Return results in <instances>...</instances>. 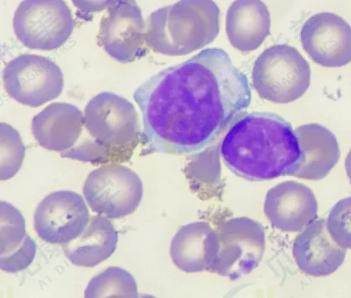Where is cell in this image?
<instances>
[{
    "instance_id": "obj_1",
    "label": "cell",
    "mask_w": 351,
    "mask_h": 298,
    "mask_svg": "<svg viewBox=\"0 0 351 298\" xmlns=\"http://www.w3.org/2000/svg\"><path fill=\"white\" fill-rule=\"evenodd\" d=\"M134 99L145 152L182 155L211 144L250 106L252 92L228 53L213 47L151 76Z\"/></svg>"
},
{
    "instance_id": "obj_2",
    "label": "cell",
    "mask_w": 351,
    "mask_h": 298,
    "mask_svg": "<svg viewBox=\"0 0 351 298\" xmlns=\"http://www.w3.org/2000/svg\"><path fill=\"white\" fill-rule=\"evenodd\" d=\"M219 152L233 173L250 181L293 176L301 158L290 123L268 112H254L238 119L223 137Z\"/></svg>"
},
{
    "instance_id": "obj_3",
    "label": "cell",
    "mask_w": 351,
    "mask_h": 298,
    "mask_svg": "<svg viewBox=\"0 0 351 298\" xmlns=\"http://www.w3.org/2000/svg\"><path fill=\"white\" fill-rule=\"evenodd\" d=\"M141 133L134 105L117 94L102 92L85 107L79 141L60 156L94 164L125 162L141 140Z\"/></svg>"
},
{
    "instance_id": "obj_4",
    "label": "cell",
    "mask_w": 351,
    "mask_h": 298,
    "mask_svg": "<svg viewBox=\"0 0 351 298\" xmlns=\"http://www.w3.org/2000/svg\"><path fill=\"white\" fill-rule=\"evenodd\" d=\"M219 20V8L213 0H179L150 14L146 43L155 53L186 55L215 40Z\"/></svg>"
},
{
    "instance_id": "obj_5",
    "label": "cell",
    "mask_w": 351,
    "mask_h": 298,
    "mask_svg": "<svg viewBox=\"0 0 351 298\" xmlns=\"http://www.w3.org/2000/svg\"><path fill=\"white\" fill-rule=\"evenodd\" d=\"M308 62L293 47L277 44L265 49L254 62L252 84L263 99L288 103L300 98L311 83Z\"/></svg>"
},
{
    "instance_id": "obj_6",
    "label": "cell",
    "mask_w": 351,
    "mask_h": 298,
    "mask_svg": "<svg viewBox=\"0 0 351 298\" xmlns=\"http://www.w3.org/2000/svg\"><path fill=\"white\" fill-rule=\"evenodd\" d=\"M265 247L262 225L248 217L231 219L216 231L215 258L210 272L237 280L260 264Z\"/></svg>"
},
{
    "instance_id": "obj_7",
    "label": "cell",
    "mask_w": 351,
    "mask_h": 298,
    "mask_svg": "<svg viewBox=\"0 0 351 298\" xmlns=\"http://www.w3.org/2000/svg\"><path fill=\"white\" fill-rule=\"evenodd\" d=\"M74 21L64 0H23L13 17L18 40L32 49L51 51L71 36Z\"/></svg>"
},
{
    "instance_id": "obj_8",
    "label": "cell",
    "mask_w": 351,
    "mask_h": 298,
    "mask_svg": "<svg viewBox=\"0 0 351 298\" xmlns=\"http://www.w3.org/2000/svg\"><path fill=\"white\" fill-rule=\"evenodd\" d=\"M83 193L92 210L110 219L132 214L143 197L139 176L120 164H102L86 177Z\"/></svg>"
},
{
    "instance_id": "obj_9",
    "label": "cell",
    "mask_w": 351,
    "mask_h": 298,
    "mask_svg": "<svg viewBox=\"0 0 351 298\" xmlns=\"http://www.w3.org/2000/svg\"><path fill=\"white\" fill-rule=\"evenodd\" d=\"M2 77L10 97L34 108L58 97L64 88L60 67L49 58L36 54L15 57L4 67Z\"/></svg>"
},
{
    "instance_id": "obj_10",
    "label": "cell",
    "mask_w": 351,
    "mask_h": 298,
    "mask_svg": "<svg viewBox=\"0 0 351 298\" xmlns=\"http://www.w3.org/2000/svg\"><path fill=\"white\" fill-rule=\"evenodd\" d=\"M98 43L121 63L134 62L145 54L146 28L135 0H119L108 8L100 23Z\"/></svg>"
},
{
    "instance_id": "obj_11",
    "label": "cell",
    "mask_w": 351,
    "mask_h": 298,
    "mask_svg": "<svg viewBox=\"0 0 351 298\" xmlns=\"http://www.w3.org/2000/svg\"><path fill=\"white\" fill-rule=\"evenodd\" d=\"M38 236L51 244L64 245L77 237L89 221L88 208L80 195L58 190L45 197L34 217Z\"/></svg>"
},
{
    "instance_id": "obj_12",
    "label": "cell",
    "mask_w": 351,
    "mask_h": 298,
    "mask_svg": "<svg viewBox=\"0 0 351 298\" xmlns=\"http://www.w3.org/2000/svg\"><path fill=\"white\" fill-rule=\"evenodd\" d=\"M300 40L311 59L322 66L338 68L351 62V26L335 13L310 16L302 27Z\"/></svg>"
},
{
    "instance_id": "obj_13",
    "label": "cell",
    "mask_w": 351,
    "mask_h": 298,
    "mask_svg": "<svg viewBox=\"0 0 351 298\" xmlns=\"http://www.w3.org/2000/svg\"><path fill=\"white\" fill-rule=\"evenodd\" d=\"M318 204L313 191L295 181H285L270 188L264 212L271 225L283 232H298L317 217Z\"/></svg>"
},
{
    "instance_id": "obj_14",
    "label": "cell",
    "mask_w": 351,
    "mask_h": 298,
    "mask_svg": "<svg viewBox=\"0 0 351 298\" xmlns=\"http://www.w3.org/2000/svg\"><path fill=\"white\" fill-rule=\"evenodd\" d=\"M346 249L332 238L324 219L315 220L295 239L293 256L298 267L306 274L326 276L342 264Z\"/></svg>"
},
{
    "instance_id": "obj_15",
    "label": "cell",
    "mask_w": 351,
    "mask_h": 298,
    "mask_svg": "<svg viewBox=\"0 0 351 298\" xmlns=\"http://www.w3.org/2000/svg\"><path fill=\"white\" fill-rule=\"evenodd\" d=\"M84 129V114L75 105L54 102L34 116L32 134L43 148L64 152L79 141Z\"/></svg>"
},
{
    "instance_id": "obj_16",
    "label": "cell",
    "mask_w": 351,
    "mask_h": 298,
    "mask_svg": "<svg viewBox=\"0 0 351 298\" xmlns=\"http://www.w3.org/2000/svg\"><path fill=\"white\" fill-rule=\"evenodd\" d=\"M301 150L298 168L293 176L309 180L325 177L340 157L335 136L318 123H308L294 130Z\"/></svg>"
},
{
    "instance_id": "obj_17",
    "label": "cell",
    "mask_w": 351,
    "mask_h": 298,
    "mask_svg": "<svg viewBox=\"0 0 351 298\" xmlns=\"http://www.w3.org/2000/svg\"><path fill=\"white\" fill-rule=\"evenodd\" d=\"M270 28V13L261 0H234L227 10V36L239 51L258 49L269 34Z\"/></svg>"
},
{
    "instance_id": "obj_18",
    "label": "cell",
    "mask_w": 351,
    "mask_h": 298,
    "mask_svg": "<svg viewBox=\"0 0 351 298\" xmlns=\"http://www.w3.org/2000/svg\"><path fill=\"white\" fill-rule=\"evenodd\" d=\"M216 248V231L209 223L197 221L181 227L173 237L170 256L186 273L210 271Z\"/></svg>"
},
{
    "instance_id": "obj_19",
    "label": "cell",
    "mask_w": 351,
    "mask_h": 298,
    "mask_svg": "<svg viewBox=\"0 0 351 298\" xmlns=\"http://www.w3.org/2000/svg\"><path fill=\"white\" fill-rule=\"evenodd\" d=\"M118 233L113 224L101 215L91 216L82 232L62 245L68 260L75 265L95 266L110 258L116 249Z\"/></svg>"
},
{
    "instance_id": "obj_20",
    "label": "cell",
    "mask_w": 351,
    "mask_h": 298,
    "mask_svg": "<svg viewBox=\"0 0 351 298\" xmlns=\"http://www.w3.org/2000/svg\"><path fill=\"white\" fill-rule=\"evenodd\" d=\"M84 297H137V284L127 271L118 266H110L89 282Z\"/></svg>"
},
{
    "instance_id": "obj_21",
    "label": "cell",
    "mask_w": 351,
    "mask_h": 298,
    "mask_svg": "<svg viewBox=\"0 0 351 298\" xmlns=\"http://www.w3.org/2000/svg\"><path fill=\"white\" fill-rule=\"evenodd\" d=\"M25 147L19 132L12 125L0 123V179L8 180L20 170Z\"/></svg>"
},
{
    "instance_id": "obj_22",
    "label": "cell",
    "mask_w": 351,
    "mask_h": 298,
    "mask_svg": "<svg viewBox=\"0 0 351 298\" xmlns=\"http://www.w3.org/2000/svg\"><path fill=\"white\" fill-rule=\"evenodd\" d=\"M25 223L21 213L10 203L0 202V253L1 256L11 253L23 242Z\"/></svg>"
},
{
    "instance_id": "obj_23",
    "label": "cell",
    "mask_w": 351,
    "mask_h": 298,
    "mask_svg": "<svg viewBox=\"0 0 351 298\" xmlns=\"http://www.w3.org/2000/svg\"><path fill=\"white\" fill-rule=\"evenodd\" d=\"M326 224L334 241L351 249V197L341 199L332 208Z\"/></svg>"
},
{
    "instance_id": "obj_24",
    "label": "cell",
    "mask_w": 351,
    "mask_h": 298,
    "mask_svg": "<svg viewBox=\"0 0 351 298\" xmlns=\"http://www.w3.org/2000/svg\"><path fill=\"white\" fill-rule=\"evenodd\" d=\"M36 252L35 241L29 235H26L23 242L16 249L1 256V269L8 273H16L24 270L32 262Z\"/></svg>"
},
{
    "instance_id": "obj_25",
    "label": "cell",
    "mask_w": 351,
    "mask_h": 298,
    "mask_svg": "<svg viewBox=\"0 0 351 298\" xmlns=\"http://www.w3.org/2000/svg\"><path fill=\"white\" fill-rule=\"evenodd\" d=\"M194 160L189 169L194 177L204 180H212L219 177L220 164L217 148L205 150Z\"/></svg>"
},
{
    "instance_id": "obj_26",
    "label": "cell",
    "mask_w": 351,
    "mask_h": 298,
    "mask_svg": "<svg viewBox=\"0 0 351 298\" xmlns=\"http://www.w3.org/2000/svg\"><path fill=\"white\" fill-rule=\"evenodd\" d=\"M119 0H72L73 5L82 12H99L115 5Z\"/></svg>"
},
{
    "instance_id": "obj_27",
    "label": "cell",
    "mask_w": 351,
    "mask_h": 298,
    "mask_svg": "<svg viewBox=\"0 0 351 298\" xmlns=\"http://www.w3.org/2000/svg\"><path fill=\"white\" fill-rule=\"evenodd\" d=\"M345 168L346 171V174L351 184V149L348 154L347 155V157L345 160Z\"/></svg>"
}]
</instances>
